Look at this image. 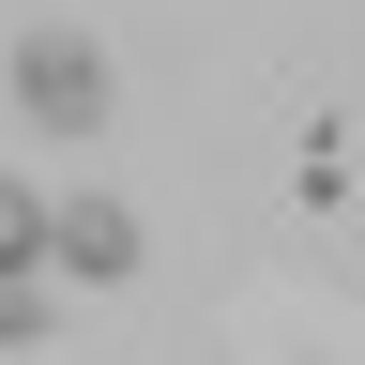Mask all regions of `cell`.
<instances>
[{
	"mask_svg": "<svg viewBox=\"0 0 365 365\" xmlns=\"http://www.w3.org/2000/svg\"><path fill=\"white\" fill-rule=\"evenodd\" d=\"M61 274H137V228H122V198H61V244H46Z\"/></svg>",
	"mask_w": 365,
	"mask_h": 365,
	"instance_id": "2",
	"label": "cell"
},
{
	"mask_svg": "<svg viewBox=\"0 0 365 365\" xmlns=\"http://www.w3.org/2000/svg\"><path fill=\"white\" fill-rule=\"evenodd\" d=\"M61 244V198H31V182H0V289H16V274Z\"/></svg>",
	"mask_w": 365,
	"mask_h": 365,
	"instance_id": "3",
	"label": "cell"
},
{
	"mask_svg": "<svg viewBox=\"0 0 365 365\" xmlns=\"http://www.w3.org/2000/svg\"><path fill=\"white\" fill-rule=\"evenodd\" d=\"M16 76H31V107H46V122H91V107H107V61H91L76 31H46V46H31Z\"/></svg>",
	"mask_w": 365,
	"mask_h": 365,
	"instance_id": "1",
	"label": "cell"
}]
</instances>
